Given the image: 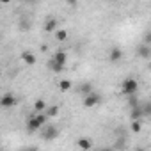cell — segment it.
<instances>
[{"label": "cell", "mask_w": 151, "mask_h": 151, "mask_svg": "<svg viewBox=\"0 0 151 151\" xmlns=\"http://www.w3.org/2000/svg\"><path fill=\"white\" fill-rule=\"evenodd\" d=\"M132 119L133 121H140L142 119V116H144V112H142V107H135V109H132Z\"/></svg>", "instance_id": "cell-13"}, {"label": "cell", "mask_w": 151, "mask_h": 151, "mask_svg": "<svg viewBox=\"0 0 151 151\" xmlns=\"http://www.w3.org/2000/svg\"><path fill=\"white\" fill-rule=\"evenodd\" d=\"M57 86H59L60 91H69V89H71V80H60Z\"/></svg>", "instance_id": "cell-17"}, {"label": "cell", "mask_w": 151, "mask_h": 151, "mask_svg": "<svg viewBox=\"0 0 151 151\" xmlns=\"http://www.w3.org/2000/svg\"><path fill=\"white\" fill-rule=\"evenodd\" d=\"M137 55H139L140 59H151V48H149L147 45L140 43V45L137 46Z\"/></svg>", "instance_id": "cell-6"}, {"label": "cell", "mask_w": 151, "mask_h": 151, "mask_svg": "<svg viewBox=\"0 0 151 151\" xmlns=\"http://www.w3.org/2000/svg\"><path fill=\"white\" fill-rule=\"evenodd\" d=\"M27 130H29L30 133H34V132H37V130H43V126L39 124V121L36 119V116H30V117L27 119Z\"/></svg>", "instance_id": "cell-5"}, {"label": "cell", "mask_w": 151, "mask_h": 151, "mask_svg": "<svg viewBox=\"0 0 151 151\" xmlns=\"http://www.w3.org/2000/svg\"><path fill=\"white\" fill-rule=\"evenodd\" d=\"M80 93L84 94V98L89 96V94H93V86H91V84H84V86L80 87Z\"/></svg>", "instance_id": "cell-15"}, {"label": "cell", "mask_w": 151, "mask_h": 151, "mask_svg": "<svg viewBox=\"0 0 151 151\" xmlns=\"http://www.w3.org/2000/svg\"><path fill=\"white\" fill-rule=\"evenodd\" d=\"M135 151H146V149H144V147H137Z\"/></svg>", "instance_id": "cell-25"}, {"label": "cell", "mask_w": 151, "mask_h": 151, "mask_svg": "<svg viewBox=\"0 0 151 151\" xmlns=\"http://www.w3.org/2000/svg\"><path fill=\"white\" fill-rule=\"evenodd\" d=\"M16 103H18V100H16L14 94H4L2 100H0V105H2L4 109H11V107H14Z\"/></svg>", "instance_id": "cell-3"}, {"label": "cell", "mask_w": 151, "mask_h": 151, "mask_svg": "<svg viewBox=\"0 0 151 151\" xmlns=\"http://www.w3.org/2000/svg\"><path fill=\"white\" fill-rule=\"evenodd\" d=\"M100 151H114V149H110V147H103V149H100Z\"/></svg>", "instance_id": "cell-24"}, {"label": "cell", "mask_w": 151, "mask_h": 151, "mask_svg": "<svg viewBox=\"0 0 151 151\" xmlns=\"http://www.w3.org/2000/svg\"><path fill=\"white\" fill-rule=\"evenodd\" d=\"M45 32H57L59 30V27H57V20H53V18H50L46 23H45Z\"/></svg>", "instance_id": "cell-10"}, {"label": "cell", "mask_w": 151, "mask_h": 151, "mask_svg": "<svg viewBox=\"0 0 151 151\" xmlns=\"http://www.w3.org/2000/svg\"><path fill=\"white\" fill-rule=\"evenodd\" d=\"M45 114H46L48 117H55V116L59 114V107H57V105H53V107H50V109H48Z\"/></svg>", "instance_id": "cell-19"}, {"label": "cell", "mask_w": 151, "mask_h": 151, "mask_svg": "<svg viewBox=\"0 0 151 151\" xmlns=\"http://www.w3.org/2000/svg\"><path fill=\"white\" fill-rule=\"evenodd\" d=\"M139 89V82L135 78H124L123 84H121V91L126 94V96H133Z\"/></svg>", "instance_id": "cell-1"}, {"label": "cell", "mask_w": 151, "mask_h": 151, "mask_svg": "<svg viewBox=\"0 0 151 151\" xmlns=\"http://www.w3.org/2000/svg\"><path fill=\"white\" fill-rule=\"evenodd\" d=\"M77 144H78V147L84 149V151H89V149L93 147V142H91V139H87V137H80V139L77 140Z\"/></svg>", "instance_id": "cell-8"}, {"label": "cell", "mask_w": 151, "mask_h": 151, "mask_svg": "<svg viewBox=\"0 0 151 151\" xmlns=\"http://www.w3.org/2000/svg\"><path fill=\"white\" fill-rule=\"evenodd\" d=\"M128 105H130V109H135V107H140V101H139V98L133 94V96H128Z\"/></svg>", "instance_id": "cell-16"}, {"label": "cell", "mask_w": 151, "mask_h": 151, "mask_svg": "<svg viewBox=\"0 0 151 151\" xmlns=\"http://www.w3.org/2000/svg\"><path fill=\"white\" fill-rule=\"evenodd\" d=\"M34 110H36L37 114L46 112V110H48V109H46V101H45V100H41V98H39V100H36V101H34Z\"/></svg>", "instance_id": "cell-12"}, {"label": "cell", "mask_w": 151, "mask_h": 151, "mask_svg": "<svg viewBox=\"0 0 151 151\" xmlns=\"http://www.w3.org/2000/svg\"><path fill=\"white\" fill-rule=\"evenodd\" d=\"M100 101H101V98H100L98 94H94V93H93V94H89V96H86V98H84V107H86V109H91V107L98 105Z\"/></svg>", "instance_id": "cell-4"}, {"label": "cell", "mask_w": 151, "mask_h": 151, "mask_svg": "<svg viewBox=\"0 0 151 151\" xmlns=\"http://www.w3.org/2000/svg\"><path fill=\"white\" fill-rule=\"evenodd\" d=\"M27 151H39V149H37V147H29Z\"/></svg>", "instance_id": "cell-23"}, {"label": "cell", "mask_w": 151, "mask_h": 151, "mask_svg": "<svg viewBox=\"0 0 151 151\" xmlns=\"http://www.w3.org/2000/svg\"><path fill=\"white\" fill-rule=\"evenodd\" d=\"M57 135H59V128L57 126H45L43 130H41V137L45 139V140H53V139H57Z\"/></svg>", "instance_id": "cell-2"}, {"label": "cell", "mask_w": 151, "mask_h": 151, "mask_svg": "<svg viewBox=\"0 0 151 151\" xmlns=\"http://www.w3.org/2000/svg\"><path fill=\"white\" fill-rule=\"evenodd\" d=\"M22 59H23V62H25V64H29V66H34V64H36V60H37V59H36V55H34L32 52H23V53H22Z\"/></svg>", "instance_id": "cell-9"}, {"label": "cell", "mask_w": 151, "mask_h": 151, "mask_svg": "<svg viewBox=\"0 0 151 151\" xmlns=\"http://www.w3.org/2000/svg\"><path fill=\"white\" fill-rule=\"evenodd\" d=\"M52 59H53V60H55L57 64L64 66V64H66V60H68V53H66V52H57V53H55V55H53Z\"/></svg>", "instance_id": "cell-11"}, {"label": "cell", "mask_w": 151, "mask_h": 151, "mask_svg": "<svg viewBox=\"0 0 151 151\" xmlns=\"http://www.w3.org/2000/svg\"><path fill=\"white\" fill-rule=\"evenodd\" d=\"M50 68H52V69H53V71H55V73H60V71H62V69H64V66H60V64H57V62H55V60H53V59H52V60H50Z\"/></svg>", "instance_id": "cell-20"}, {"label": "cell", "mask_w": 151, "mask_h": 151, "mask_svg": "<svg viewBox=\"0 0 151 151\" xmlns=\"http://www.w3.org/2000/svg\"><path fill=\"white\" fill-rule=\"evenodd\" d=\"M144 45H151V29L149 30H146V34H144Z\"/></svg>", "instance_id": "cell-22"}, {"label": "cell", "mask_w": 151, "mask_h": 151, "mask_svg": "<svg viewBox=\"0 0 151 151\" xmlns=\"http://www.w3.org/2000/svg\"><path fill=\"white\" fill-rule=\"evenodd\" d=\"M142 130V123L140 121H132V132L133 133H139Z\"/></svg>", "instance_id": "cell-21"}, {"label": "cell", "mask_w": 151, "mask_h": 151, "mask_svg": "<svg viewBox=\"0 0 151 151\" xmlns=\"http://www.w3.org/2000/svg\"><path fill=\"white\" fill-rule=\"evenodd\" d=\"M22 151H27V149H22Z\"/></svg>", "instance_id": "cell-26"}, {"label": "cell", "mask_w": 151, "mask_h": 151, "mask_svg": "<svg viewBox=\"0 0 151 151\" xmlns=\"http://www.w3.org/2000/svg\"><path fill=\"white\" fill-rule=\"evenodd\" d=\"M140 107H142L144 116H151V101H142V103H140Z\"/></svg>", "instance_id": "cell-18"}, {"label": "cell", "mask_w": 151, "mask_h": 151, "mask_svg": "<svg viewBox=\"0 0 151 151\" xmlns=\"http://www.w3.org/2000/svg\"><path fill=\"white\" fill-rule=\"evenodd\" d=\"M55 37H57V41H66L68 39V30L66 29H59L55 32Z\"/></svg>", "instance_id": "cell-14"}, {"label": "cell", "mask_w": 151, "mask_h": 151, "mask_svg": "<svg viewBox=\"0 0 151 151\" xmlns=\"http://www.w3.org/2000/svg\"><path fill=\"white\" fill-rule=\"evenodd\" d=\"M109 59H110L112 62L121 60V59H123V50H121V48H117V46H114V48L110 50V53H109Z\"/></svg>", "instance_id": "cell-7"}]
</instances>
